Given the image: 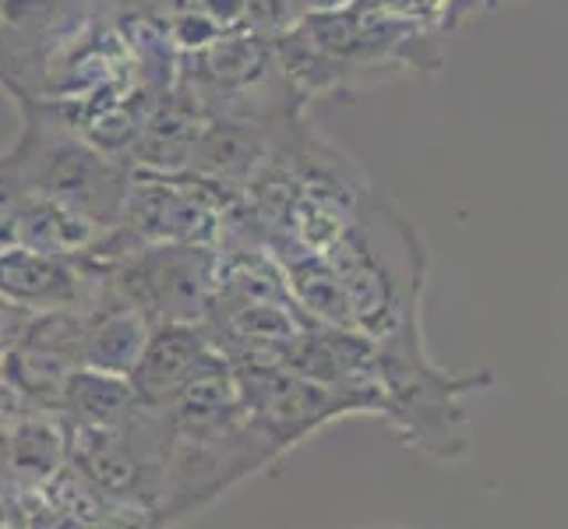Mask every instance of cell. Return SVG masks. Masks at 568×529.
Instances as JSON below:
<instances>
[{
    "mask_svg": "<svg viewBox=\"0 0 568 529\" xmlns=\"http://www.w3.org/2000/svg\"><path fill=\"white\" fill-rule=\"evenodd\" d=\"M205 322H163L149 328L142 357L128 375L134 388V403L145 409H163L181 385L194 375V367L212 349Z\"/></svg>",
    "mask_w": 568,
    "mask_h": 529,
    "instance_id": "obj_7",
    "label": "cell"
},
{
    "mask_svg": "<svg viewBox=\"0 0 568 529\" xmlns=\"http://www.w3.org/2000/svg\"><path fill=\"white\" fill-rule=\"evenodd\" d=\"M304 18L301 0H247L244 8V32H254L262 39H280L283 32L297 29Z\"/></svg>",
    "mask_w": 568,
    "mask_h": 529,
    "instance_id": "obj_11",
    "label": "cell"
},
{
    "mask_svg": "<svg viewBox=\"0 0 568 529\" xmlns=\"http://www.w3.org/2000/svg\"><path fill=\"white\" fill-rule=\"evenodd\" d=\"M116 230V226H113ZM110 237V230L92 223L71 205H61L53 199H39L29 194L22 215L14 226V244L39 254H53V258H92L95 247Z\"/></svg>",
    "mask_w": 568,
    "mask_h": 529,
    "instance_id": "obj_8",
    "label": "cell"
},
{
    "mask_svg": "<svg viewBox=\"0 0 568 529\" xmlns=\"http://www.w3.org/2000/svg\"><path fill=\"white\" fill-rule=\"evenodd\" d=\"M22 529H100V526H89V522H78L71 519L61 508L47 505L39 495H26V505H22Z\"/></svg>",
    "mask_w": 568,
    "mask_h": 529,
    "instance_id": "obj_14",
    "label": "cell"
},
{
    "mask_svg": "<svg viewBox=\"0 0 568 529\" xmlns=\"http://www.w3.org/2000/svg\"><path fill=\"white\" fill-rule=\"evenodd\" d=\"M495 385L491 370L448 375L424 353L420 325L375 343V388L382 417L420 452L459 459L469 452V417L463 396Z\"/></svg>",
    "mask_w": 568,
    "mask_h": 529,
    "instance_id": "obj_2",
    "label": "cell"
},
{
    "mask_svg": "<svg viewBox=\"0 0 568 529\" xmlns=\"http://www.w3.org/2000/svg\"><path fill=\"white\" fill-rule=\"evenodd\" d=\"M325 262L346 293L354 328L371 343L420 325L427 251L417 226L375 184L325 251Z\"/></svg>",
    "mask_w": 568,
    "mask_h": 529,
    "instance_id": "obj_1",
    "label": "cell"
},
{
    "mask_svg": "<svg viewBox=\"0 0 568 529\" xmlns=\"http://www.w3.org/2000/svg\"><path fill=\"white\" fill-rule=\"evenodd\" d=\"M95 268L89 258H53L29 247H0V301L39 315V311H74L89 301Z\"/></svg>",
    "mask_w": 568,
    "mask_h": 529,
    "instance_id": "obj_6",
    "label": "cell"
},
{
    "mask_svg": "<svg viewBox=\"0 0 568 529\" xmlns=\"http://www.w3.org/2000/svg\"><path fill=\"white\" fill-rule=\"evenodd\" d=\"M375 529H396V526H375Z\"/></svg>",
    "mask_w": 568,
    "mask_h": 529,
    "instance_id": "obj_15",
    "label": "cell"
},
{
    "mask_svg": "<svg viewBox=\"0 0 568 529\" xmlns=\"http://www.w3.org/2000/svg\"><path fill=\"white\" fill-rule=\"evenodd\" d=\"M8 152L29 194L71 205L106 230L121 226L131 166L89 145L50 103L22 100V134Z\"/></svg>",
    "mask_w": 568,
    "mask_h": 529,
    "instance_id": "obj_3",
    "label": "cell"
},
{
    "mask_svg": "<svg viewBox=\"0 0 568 529\" xmlns=\"http://www.w3.org/2000/svg\"><path fill=\"white\" fill-rule=\"evenodd\" d=\"M134 388L121 375L74 367L61 396V420L71 427H116L134 414Z\"/></svg>",
    "mask_w": 568,
    "mask_h": 529,
    "instance_id": "obj_9",
    "label": "cell"
},
{
    "mask_svg": "<svg viewBox=\"0 0 568 529\" xmlns=\"http://www.w3.org/2000/svg\"><path fill=\"white\" fill-rule=\"evenodd\" d=\"M4 529H14V526H4Z\"/></svg>",
    "mask_w": 568,
    "mask_h": 529,
    "instance_id": "obj_16",
    "label": "cell"
},
{
    "mask_svg": "<svg viewBox=\"0 0 568 529\" xmlns=\"http://www.w3.org/2000/svg\"><path fill=\"white\" fill-rule=\"evenodd\" d=\"M26 199H29V191L22 187V176L14 170L11 152H4L0 155V247L14 244V226H18Z\"/></svg>",
    "mask_w": 568,
    "mask_h": 529,
    "instance_id": "obj_12",
    "label": "cell"
},
{
    "mask_svg": "<svg viewBox=\"0 0 568 529\" xmlns=\"http://www.w3.org/2000/svg\"><path fill=\"white\" fill-rule=\"evenodd\" d=\"M4 459H8L11 477L22 484L26 491H36L39 484H47L57 469L68 462V430H64L61 414L53 420L43 414L18 420L4 441Z\"/></svg>",
    "mask_w": 568,
    "mask_h": 529,
    "instance_id": "obj_10",
    "label": "cell"
},
{
    "mask_svg": "<svg viewBox=\"0 0 568 529\" xmlns=\"http://www.w3.org/2000/svg\"><path fill=\"white\" fill-rule=\"evenodd\" d=\"M375 4L388 14L403 18V22H417V26H438L445 22V11L453 0H375ZM445 32V29H442Z\"/></svg>",
    "mask_w": 568,
    "mask_h": 529,
    "instance_id": "obj_13",
    "label": "cell"
},
{
    "mask_svg": "<svg viewBox=\"0 0 568 529\" xmlns=\"http://www.w3.org/2000/svg\"><path fill=\"white\" fill-rule=\"evenodd\" d=\"M100 268L113 297L139 311L149 325L205 322L220 276V251L194 244H139L121 258L100 262Z\"/></svg>",
    "mask_w": 568,
    "mask_h": 529,
    "instance_id": "obj_5",
    "label": "cell"
},
{
    "mask_svg": "<svg viewBox=\"0 0 568 529\" xmlns=\"http://www.w3.org/2000/svg\"><path fill=\"white\" fill-rule=\"evenodd\" d=\"M297 29L328 61L336 92L378 89L406 71H438L445 61V32L438 26L403 22L375 0L304 11Z\"/></svg>",
    "mask_w": 568,
    "mask_h": 529,
    "instance_id": "obj_4",
    "label": "cell"
}]
</instances>
